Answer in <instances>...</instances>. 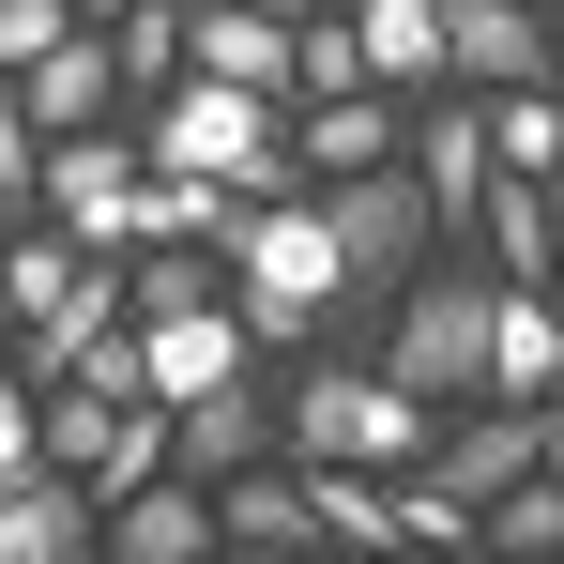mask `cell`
Returning a JSON list of instances; mask_svg holds the SVG:
<instances>
[{"instance_id":"cell-11","label":"cell","mask_w":564,"mask_h":564,"mask_svg":"<svg viewBox=\"0 0 564 564\" xmlns=\"http://www.w3.org/2000/svg\"><path fill=\"white\" fill-rule=\"evenodd\" d=\"M0 564H107V503L77 488V473L0 488Z\"/></svg>"},{"instance_id":"cell-3","label":"cell","mask_w":564,"mask_h":564,"mask_svg":"<svg viewBox=\"0 0 564 564\" xmlns=\"http://www.w3.org/2000/svg\"><path fill=\"white\" fill-rule=\"evenodd\" d=\"M229 305H245V336H260V351H305V336L351 305L321 198H245V229H229Z\"/></svg>"},{"instance_id":"cell-22","label":"cell","mask_w":564,"mask_h":564,"mask_svg":"<svg viewBox=\"0 0 564 564\" xmlns=\"http://www.w3.org/2000/svg\"><path fill=\"white\" fill-rule=\"evenodd\" d=\"M305 503H321V550H351V564L412 550L397 534V473H305Z\"/></svg>"},{"instance_id":"cell-9","label":"cell","mask_w":564,"mask_h":564,"mask_svg":"<svg viewBox=\"0 0 564 564\" xmlns=\"http://www.w3.org/2000/svg\"><path fill=\"white\" fill-rule=\"evenodd\" d=\"M138 351H153V397H169V412L260 367V336H245V305H229V290H214V305H184V321H138Z\"/></svg>"},{"instance_id":"cell-31","label":"cell","mask_w":564,"mask_h":564,"mask_svg":"<svg viewBox=\"0 0 564 564\" xmlns=\"http://www.w3.org/2000/svg\"><path fill=\"white\" fill-rule=\"evenodd\" d=\"M550 473H564V397H550Z\"/></svg>"},{"instance_id":"cell-18","label":"cell","mask_w":564,"mask_h":564,"mask_svg":"<svg viewBox=\"0 0 564 564\" xmlns=\"http://www.w3.org/2000/svg\"><path fill=\"white\" fill-rule=\"evenodd\" d=\"M107 62H122V107H169L184 62H198V15L184 0H122V15H107Z\"/></svg>"},{"instance_id":"cell-10","label":"cell","mask_w":564,"mask_h":564,"mask_svg":"<svg viewBox=\"0 0 564 564\" xmlns=\"http://www.w3.org/2000/svg\"><path fill=\"white\" fill-rule=\"evenodd\" d=\"M229 534H214V488L198 473H153V488H122L107 503V564H214Z\"/></svg>"},{"instance_id":"cell-35","label":"cell","mask_w":564,"mask_h":564,"mask_svg":"<svg viewBox=\"0 0 564 564\" xmlns=\"http://www.w3.org/2000/svg\"><path fill=\"white\" fill-rule=\"evenodd\" d=\"M214 564H229V550H214Z\"/></svg>"},{"instance_id":"cell-7","label":"cell","mask_w":564,"mask_h":564,"mask_svg":"<svg viewBox=\"0 0 564 564\" xmlns=\"http://www.w3.org/2000/svg\"><path fill=\"white\" fill-rule=\"evenodd\" d=\"M443 77L458 93H564V31L534 0H458L443 15Z\"/></svg>"},{"instance_id":"cell-23","label":"cell","mask_w":564,"mask_h":564,"mask_svg":"<svg viewBox=\"0 0 564 564\" xmlns=\"http://www.w3.org/2000/svg\"><path fill=\"white\" fill-rule=\"evenodd\" d=\"M473 107H488V169H519V184L564 169V93H473Z\"/></svg>"},{"instance_id":"cell-6","label":"cell","mask_w":564,"mask_h":564,"mask_svg":"<svg viewBox=\"0 0 564 564\" xmlns=\"http://www.w3.org/2000/svg\"><path fill=\"white\" fill-rule=\"evenodd\" d=\"M138 184H153V138L138 122H93V138H46V214L93 245V260H122V214H138Z\"/></svg>"},{"instance_id":"cell-28","label":"cell","mask_w":564,"mask_h":564,"mask_svg":"<svg viewBox=\"0 0 564 564\" xmlns=\"http://www.w3.org/2000/svg\"><path fill=\"white\" fill-rule=\"evenodd\" d=\"M550 290H564V169H550Z\"/></svg>"},{"instance_id":"cell-32","label":"cell","mask_w":564,"mask_h":564,"mask_svg":"<svg viewBox=\"0 0 564 564\" xmlns=\"http://www.w3.org/2000/svg\"><path fill=\"white\" fill-rule=\"evenodd\" d=\"M77 15H93V31H107V15H122V0H77Z\"/></svg>"},{"instance_id":"cell-24","label":"cell","mask_w":564,"mask_h":564,"mask_svg":"<svg viewBox=\"0 0 564 564\" xmlns=\"http://www.w3.org/2000/svg\"><path fill=\"white\" fill-rule=\"evenodd\" d=\"M336 93H381V77H367V31H351V15H305V46H290V107H336Z\"/></svg>"},{"instance_id":"cell-5","label":"cell","mask_w":564,"mask_h":564,"mask_svg":"<svg viewBox=\"0 0 564 564\" xmlns=\"http://www.w3.org/2000/svg\"><path fill=\"white\" fill-rule=\"evenodd\" d=\"M321 229H336V275H351V305H336V321L397 305V290L443 260V214H427V184H412V153H397V169H367V184H321Z\"/></svg>"},{"instance_id":"cell-16","label":"cell","mask_w":564,"mask_h":564,"mask_svg":"<svg viewBox=\"0 0 564 564\" xmlns=\"http://www.w3.org/2000/svg\"><path fill=\"white\" fill-rule=\"evenodd\" d=\"M184 15H198V62H184V77H245V93H290V46H305L290 15H260V0H184Z\"/></svg>"},{"instance_id":"cell-13","label":"cell","mask_w":564,"mask_h":564,"mask_svg":"<svg viewBox=\"0 0 564 564\" xmlns=\"http://www.w3.org/2000/svg\"><path fill=\"white\" fill-rule=\"evenodd\" d=\"M260 458H290L275 443V381L245 367V381H214V397H184V473L214 488V473H260Z\"/></svg>"},{"instance_id":"cell-19","label":"cell","mask_w":564,"mask_h":564,"mask_svg":"<svg viewBox=\"0 0 564 564\" xmlns=\"http://www.w3.org/2000/svg\"><path fill=\"white\" fill-rule=\"evenodd\" d=\"M473 260H488L503 290H550V184L488 169V198H473Z\"/></svg>"},{"instance_id":"cell-34","label":"cell","mask_w":564,"mask_h":564,"mask_svg":"<svg viewBox=\"0 0 564 564\" xmlns=\"http://www.w3.org/2000/svg\"><path fill=\"white\" fill-rule=\"evenodd\" d=\"M534 15H550V31H564V0H534Z\"/></svg>"},{"instance_id":"cell-8","label":"cell","mask_w":564,"mask_h":564,"mask_svg":"<svg viewBox=\"0 0 564 564\" xmlns=\"http://www.w3.org/2000/svg\"><path fill=\"white\" fill-rule=\"evenodd\" d=\"M397 153H412V93L290 107V169H305V198H321V184H367V169H397Z\"/></svg>"},{"instance_id":"cell-20","label":"cell","mask_w":564,"mask_h":564,"mask_svg":"<svg viewBox=\"0 0 564 564\" xmlns=\"http://www.w3.org/2000/svg\"><path fill=\"white\" fill-rule=\"evenodd\" d=\"M443 15H458V0H351L381 93H443Z\"/></svg>"},{"instance_id":"cell-27","label":"cell","mask_w":564,"mask_h":564,"mask_svg":"<svg viewBox=\"0 0 564 564\" xmlns=\"http://www.w3.org/2000/svg\"><path fill=\"white\" fill-rule=\"evenodd\" d=\"M62 31H93V15H77V0H0V93H15V77L62 46Z\"/></svg>"},{"instance_id":"cell-1","label":"cell","mask_w":564,"mask_h":564,"mask_svg":"<svg viewBox=\"0 0 564 564\" xmlns=\"http://www.w3.org/2000/svg\"><path fill=\"white\" fill-rule=\"evenodd\" d=\"M122 122L153 138V169H198V184H229V198H305V169H290V93L184 77L169 107H122Z\"/></svg>"},{"instance_id":"cell-25","label":"cell","mask_w":564,"mask_h":564,"mask_svg":"<svg viewBox=\"0 0 564 564\" xmlns=\"http://www.w3.org/2000/svg\"><path fill=\"white\" fill-rule=\"evenodd\" d=\"M488 550H564V473L534 458L519 488H488Z\"/></svg>"},{"instance_id":"cell-29","label":"cell","mask_w":564,"mask_h":564,"mask_svg":"<svg viewBox=\"0 0 564 564\" xmlns=\"http://www.w3.org/2000/svg\"><path fill=\"white\" fill-rule=\"evenodd\" d=\"M260 15H290V31H305V15H351V0H260Z\"/></svg>"},{"instance_id":"cell-15","label":"cell","mask_w":564,"mask_h":564,"mask_svg":"<svg viewBox=\"0 0 564 564\" xmlns=\"http://www.w3.org/2000/svg\"><path fill=\"white\" fill-rule=\"evenodd\" d=\"M412 184H427V214H443V245H473V198H488V107H427L412 122Z\"/></svg>"},{"instance_id":"cell-26","label":"cell","mask_w":564,"mask_h":564,"mask_svg":"<svg viewBox=\"0 0 564 564\" xmlns=\"http://www.w3.org/2000/svg\"><path fill=\"white\" fill-rule=\"evenodd\" d=\"M31 214H46V122L0 93V229H31Z\"/></svg>"},{"instance_id":"cell-4","label":"cell","mask_w":564,"mask_h":564,"mask_svg":"<svg viewBox=\"0 0 564 564\" xmlns=\"http://www.w3.org/2000/svg\"><path fill=\"white\" fill-rule=\"evenodd\" d=\"M488 305H503V275H473L458 245H443L427 275L397 290V336H381V381H412L427 412H473V397H488Z\"/></svg>"},{"instance_id":"cell-21","label":"cell","mask_w":564,"mask_h":564,"mask_svg":"<svg viewBox=\"0 0 564 564\" xmlns=\"http://www.w3.org/2000/svg\"><path fill=\"white\" fill-rule=\"evenodd\" d=\"M229 229H245V198L198 184V169H153V184H138V214H122V245H229Z\"/></svg>"},{"instance_id":"cell-17","label":"cell","mask_w":564,"mask_h":564,"mask_svg":"<svg viewBox=\"0 0 564 564\" xmlns=\"http://www.w3.org/2000/svg\"><path fill=\"white\" fill-rule=\"evenodd\" d=\"M214 534H229V550H305V534H321V503H305V458L214 473Z\"/></svg>"},{"instance_id":"cell-2","label":"cell","mask_w":564,"mask_h":564,"mask_svg":"<svg viewBox=\"0 0 564 564\" xmlns=\"http://www.w3.org/2000/svg\"><path fill=\"white\" fill-rule=\"evenodd\" d=\"M275 443L305 473H412L427 443H443V412H427L412 381H381V367H290Z\"/></svg>"},{"instance_id":"cell-14","label":"cell","mask_w":564,"mask_h":564,"mask_svg":"<svg viewBox=\"0 0 564 564\" xmlns=\"http://www.w3.org/2000/svg\"><path fill=\"white\" fill-rule=\"evenodd\" d=\"M15 107H31L46 138H93V122H122V62H107V31H62V46L15 77Z\"/></svg>"},{"instance_id":"cell-30","label":"cell","mask_w":564,"mask_h":564,"mask_svg":"<svg viewBox=\"0 0 564 564\" xmlns=\"http://www.w3.org/2000/svg\"><path fill=\"white\" fill-rule=\"evenodd\" d=\"M15 336H31V321H15V275H0V351H15Z\"/></svg>"},{"instance_id":"cell-33","label":"cell","mask_w":564,"mask_h":564,"mask_svg":"<svg viewBox=\"0 0 564 564\" xmlns=\"http://www.w3.org/2000/svg\"><path fill=\"white\" fill-rule=\"evenodd\" d=\"M381 564H443V550H381Z\"/></svg>"},{"instance_id":"cell-12","label":"cell","mask_w":564,"mask_h":564,"mask_svg":"<svg viewBox=\"0 0 564 564\" xmlns=\"http://www.w3.org/2000/svg\"><path fill=\"white\" fill-rule=\"evenodd\" d=\"M488 397L503 412H550L564 397V290H503L488 305Z\"/></svg>"}]
</instances>
